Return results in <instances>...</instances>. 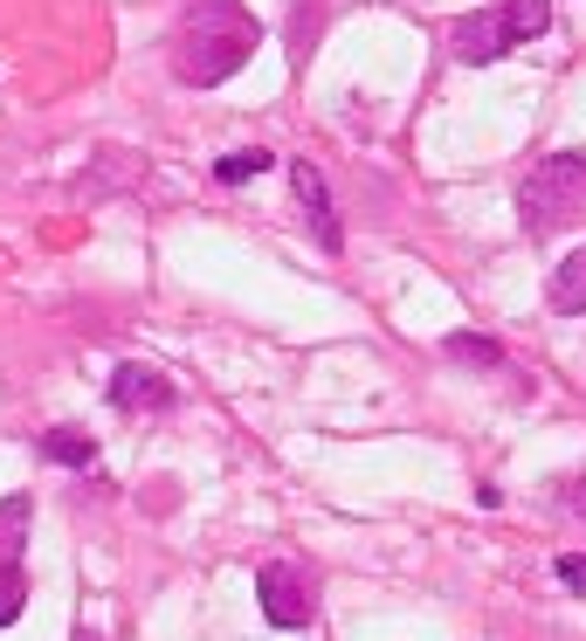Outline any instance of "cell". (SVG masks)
Segmentation results:
<instances>
[{
  "mask_svg": "<svg viewBox=\"0 0 586 641\" xmlns=\"http://www.w3.org/2000/svg\"><path fill=\"white\" fill-rule=\"evenodd\" d=\"M248 56H256V14L242 0H187L180 29H173V76L194 90L228 84Z\"/></svg>",
  "mask_w": 586,
  "mask_h": 641,
  "instance_id": "cell-1",
  "label": "cell"
},
{
  "mask_svg": "<svg viewBox=\"0 0 586 641\" xmlns=\"http://www.w3.org/2000/svg\"><path fill=\"white\" fill-rule=\"evenodd\" d=\"M518 214L531 235H559V228L586 221V152H552V159L531 166L524 194H518Z\"/></svg>",
  "mask_w": 586,
  "mask_h": 641,
  "instance_id": "cell-2",
  "label": "cell"
},
{
  "mask_svg": "<svg viewBox=\"0 0 586 641\" xmlns=\"http://www.w3.org/2000/svg\"><path fill=\"white\" fill-rule=\"evenodd\" d=\"M256 594H263V614L276 628H311V614H318V586L303 579L290 559H269V566L256 573Z\"/></svg>",
  "mask_w": 586,
  "mask_h": 641,
  "instance_id": "cell-3",
  "label": "cell"
},
{
  "mask_svg": "<svg viewBox=\"0 0 586 641\" xmlns=\"http://www.w3.org/2000/svg\"><path fill=\"white\" fill-rule=\"evenodd\" d=\"M290 187H297V208L311 221V235L324 255L345 248V228H339V208H331V187H324V166L318 159H290Z\"/></svg>",
  "mask_w": 586,
  "mask_h": 641,
  "instance_id": "cell-4",
  "label": "cell"
},
{
  "mask_svg": "<svg viewBox=\"0 0 586 641\" xmlns=\"http://www.w3.org/2000/svg\"><path fill=\"white\" fill-rule=\"evenodd\" d=\"M173 400H180V394H173V379L159 366H139V358H132V366L111 373V407H118V415H166Z\"/></svg>",
  "mask_w": 586,
  "mask_h": 641,
  "instance_id": "cell-5",
  "label": "cell"
},
{
  "mask_svg": "<svg viewBox=\"0 0 586 641\" xmlns=\"http://www.w3.org/2000/svg\"><path fill=\"white\" fill-rule=\"evenodd\" d=\"M449 48L476 69V63H497L504 48H518V42H511V29H504V8H476L463 21H449Z\"/></svg>",
  "mask_w": 586,
  "mask_h": 641,
  "instance_id": "cell-6",
  "label": "cell"
},
{
  "mask_svg": "<svg viewBox=\"0 0 586 641\" xmlns=\"http://www.w3.org/2000/svg\"><path fill=\"white\" fill-rule=\"evenodd\" d=\"M552 311L586 318V248H573L566 263H559V276H552Z\"/></svg>",
  "mask_w": 586,
  "mask_h": 641,
  "instance_id": "cell-7",
  "label": "cell"
},
{
  "mask_svg": "<svg viewBox=\"0 0 586 641\" xmlns=\"http://www.w3.org/2000/svg\"><path fill=\"white\" fill-rule=\"evenodd\" d=\"M29 518H35V497H8V504H0V573L21 566V538H29Z\"/></svg>",
  "mask_w": 586,
  "mask_h": 641,
  "instance_id": "cell-8",
  "label": "cell"
},
{
  "mask_svg": "<svg viewBox=\"0 0 586 641\" xmlns=\"http://www.w3.org/2000/svg\"><path fill=\"white\" fill-rule=\"evenodd\" d=\"M42 455H48V463H63V469H90L97 442H90L84 428H48V434H42Z\"/></svg>",
  "mask_w": 586,
  "mask_h": 641,
  "instance_id": "cell-9",
  "label": "cell"
},
{
  "mask_svg": "<svg viewBox=\"0 0 586 641\" xmlns=\"http://www.w3.org/2000/svg\"><path fill=\"white\" fill-rule=\"evenodd\" d=\"M504 8V29H511V42H531L552 29V0H497Z\"/></svg>",
  "mask_w": 586,
  "mask_h": 641,
  "instance_id": "cell-10",
  "label": "cell"
},
{
  "mask_svg": "<svg viewBox=\"0 0 586 641\" xmlns=\"http://www.w3.org/2000/svg\"><path fill=\"white\" fill-rule=\"evenodd\" d=\"M263 166H269V152H263V145H242V152H228V159L214 166V179H221V187H248Z\"/></svg>",
  "mask_w": 586,
  "mask_h": 641,
  "instance_id": "cell-11",
  "label": "cell"
},
{
  "mask_svg": "<svg viewBox=\"0 0 586 641\" xmlns=\"http://www.w3.org/2000/svg\"><path fill=\"white\" fill-rule=\"evenodd\" d=\"M318 29H324V0H297V14H290V48L297 56H311Z\"/></svg>",
  "mask_w": 586,
  "mask_h": 641,
  "instance_id": "cell-12",
  "label": "cell"
},
{
  "mask_svg": "<svg viewBox=\"0 0 586 641\" xmlns=\"http://www.w3.org/2000/svg\"><path fill=\"white\" fill-rule=\"evenodd\" d=\"M21 607H29V573L8 566V573H0V628H14Z\"/></svg>",
  "mask_w": 586,
  "mask_h": 641,
  "instance_id": "cell-13",
  "label": "cell"
},
{
  "mask_svg": "<svg viewBox=\"0 0 586 641\" xmlns=\"http://www.w3.org/2000/svg\"><path fill=\"white\" fill-rule=\"evenodd\" d=\"M449 358H476V366H504V352L490 339H449Z\"/></svg>",
  "mask_w": 586,
  "mask_h": 641,
  "instance_id": "cell-14",
  "label": "cell"
},
{
  "mask_svg": "<svg viewBox=\"0 0 586 641\" xmlns=\"http://www.w3.org/2000/svg\"><path fill=\"white\" fill-rule=\"evenodd\" d=\"M559 579H566L573 594H586V559L579 552H559Z\"/></svg>",
  "mask_w": 586,
  "mask_h": 641,
  "instance_id": "cell-15",
  "label": "cell"
},
{
  "mask_svg": "<svg viewBox=\"0 0 586 641\" xmlns=\"http://www.w3.org/2000/svg\"><path fill=\"white\" fill-rule=\"evenodd\" d=\"M76 641H97V634H90V628H76Z\"/></svg>",
  "mask_w": 586,
  "mask_h": 641,
  "instance_id": "cell-16",
  "label": "cell"
}]
</instances>
